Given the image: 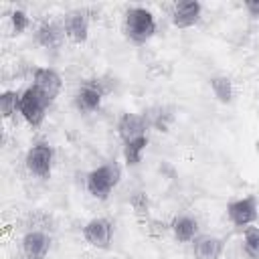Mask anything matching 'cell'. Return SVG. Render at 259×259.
<instances>
[{
    "label": "cell",
    "instance_id": "obj_1",
    "mask_svg": "<svg viewBox=\"0 0 259 259\" xmlns=\"http://www.w3.org/2000/svg\"><path fill=\"white\" fill-rule=\"evenodd\" d=\"M119 178H121V170H119V166L115 162L103 164V166H99V168L89 172V176H87V190H89L91 196L103 200L117 186Z\"/></svg>",
    "mask_w": 259,
    "mask_h": 259
},
{
    "label": "cell",
    "instance_id": "obj_5",
    "mask_svg": "<svg viewBox=\"0 0 259 259\" xmlns=\"http://www.w3.org/2000/svg\"><path fill=\"white\" fill-rule=\"evenodd\" d=\"M47 103H53L63 87V81H61V75L55 71V69H49V67H38L34 71V85H32Z\"/></svg>",
    "mask_w": 259,
    "mask_h": 259
},
{
    "label": "cell",
    "instance_id": "obj_9",
    "mask_svg": "<svg viewBox=\"0 0 259 259\" xmlns=\"http://www.w3.org/2000/svg\"><path fill=\"white\" fill-rule=\"evenodd\" d=\"M49 247H51V239L42 231H30L22 239V253L26 259H45Z\"/></svg>",
    "mask_w": 259,
    "mask_h": 259
},
{
    "label": "cell",
    "instance_id": "obj_6",
    "mask_svg": "<svg viewBox=\"0 0 259 259\" xmlns=\"http://www.w3.org/2000/svg\"><path fill=\"white\" fill-rule=\"evenodd\" d=\"M227 214H229V221L235 227H245L247 229L257 219V200L253 196L233 200V202L227 204Z\"/></svg>",
    "mask_w": 259,
    "mask_h": 259
},
{
    "label": "cell",
    "instance_id": "obj_10",
    "mask_svg": "<svg viewBox=\"0 0 259 259\" xmlns=\"http://www.w3.org/2000/svg\"><path fill=\"white\" fill-rule=\"evenodd\" d=\"M101 97H103V89H101L99 81H85L83 87L77 91L75 105L81 111H95L101 103Z\"/></svg>",
    "mask_w": 259,
    "mask_h": 259
},
{
    "label": "cell",
    "instance_id": "obj_13",
    "mask_svg": "<svg viewBox=\"0 0 259 259\" xmlns=\"http://www.w3.org/2000/svg\"><path fill=\"white\" fill-rule=\"evenodd\" d=\"M65 34L69 36V40L81 45L87 40V34H89V22L85 18L83 12H71L65 20Z\"/></svg>",
    "mask_w": 259,
    "mask_h": 259
},
{
    "label": "cell",
    "instance_id": "obj_18",
    "mask_svg": "<svg viewBox=\"0 0 259 259\" xmlns=\"http://www.w3.org/2000/svg\"><path fill=\"white\" fill-rule=\"evenodd\" d=\"M243 251L249 259H259V229L247 227L243 237Z\"/></svg>",
    "mask_w": 259,
    "mask_h": 259
},
{
    "label": "cell",
    "instance_id": "obj_7",
    "mask_svg": "<svg viewBox=\"0 0 259 259\" xmlns=\"http://www.w3.org/2000/svg\"><path fill=\"white\" fill-rule=\"evenodd\" d=\"M111 231H113V227L107 219H91L83 227V237L91 247L107 249L111 243Z\"/></svg>",
    "mask_w": 259,
    "mask_h": 259
},
{
    "label": "cell",
    "instance_id": "obj_4",
    "mask_svg": "<svg viewBox=\"0 0 259 259\" xmlns=\"http://www.w3.org/2000/svg\"><path fill=\"white\" fill-rule=\"evenodd\" d=\"M26 168L38 178H47L53 168V148L49 144H36L26 152Z\"/></svg>",
    "mask_w": 259,
    "mask_h": 259
},
{
    "label": "cell",
    "instance_id": "obj_20",
    "mask_svg": "<svg viewBox=\"0 0 259 259\" xmlns=\"http://www.w3.org/2000/svg\"><path fill=\"white\" fill-rule=\"evenodd\" d=\"M18 103H20V93H16V91H4L0 95V111H2V115L6 119L12 117L16 113V109H18Z\"/></svg>",
    "mask_w": 259,
    "mask_h": 259
},
{
    "label": "cell",
    "instance_id": "obj_22",
    "mask_svg": "<svg viewBox=\"0 0 259 259\" xmlns=\"http://www.w3.org/2000/svg\"><path fill=\"white\" fill-rule=\"evenodd\" d=\"M10 22H12V28H14L16 34H18V32H24V30L28 28V24H30L28 16H26L22 10H14V12L10 14Z\"/></svg>",
    "mask_w": 259,
    "mask_h": 259
},
{
    "label": "cell",
    "instance_id": "obj_17",
    "mask_svg": "<svg viewBox=\"0 0 259 259\" xmlns=\"http://www.w3.org/2000/svg\"><path fill=\"white\" fill-rule=\"evenodd\" d=\"M144 117H146V123L148 125H154L160 132H166L168 130V123L172 119V113H168L166 107H152L148 113H144Z\"/></svg>",
    "mask_w": 259,
    "mask_h": 259
},
{
    "label": "cell",
    "instance_id": "obj_15",
    "mask_svg": "<svg viewBox=\"0 0 259 259\" xmlns=\"http://www.w3.org/2000/svg\"><path fill=\"white\" fill-rule=\"evenodd\" d=\"M146 146H148V138H146V136L127 142V144L123 146V158H125V162H127L130 166H136V164L142 160V152L146 150Z\"/></svg>",
    "mask_w": 259,
    "mask_h": 259
},
{
    "label": "cell",
    "instance_id": "obj_12",
    "mask_svg": "<svg viewBox=\"0 0 259 259\" xmlns=\"http://www.w3.org/2000/svg\"><path fill=\"white\" fill-rule=\"evenodd\" d=\"M194 259H219L223 253V241L212 235H200L194 239Z\"/></svg>",
    "mask_w": 259,
    "mask_h": 259
},
{
    "label": "cell",
    "instance_id": "obj_19",
    "mask_svg": "<svg viewBox=\"0 0 259 259\" xmlns=\"http://www.w3.org/2000/svg\"><path fill=\"white\" fill-rule=\"evenodd\" d=\"M36 40H38V45H42L47 49L49 47H55L57 40H59V28L55 24H51V22L40 24V28L36 30Z\"/></svg>",
    "mask_w": 259,
    "mask_h": 259
},
{
    "label": "cell",
    "instance_id": "obj_14",
    "mask_svg": "<svg viewBox=\"0 0 259 259\" xmlns=\"http://www.w3.org/2000/svg\"><path fill=\"white\" fill-rule=\"evenodd\" d=\"M170 229H172V233H174L176 241H180V243H188V241L196 239L198 223H196L192 217H186V214H182V217H176V219L172 221Z\"/></svg>",
    "mask_w": 259,
    "mask_h": 259
},
{
    "label": "cell",
    "instance_id": "obj_11",
    "mask_svg": "<svg viewBox=\"0 0 259 259\" xmlns=\"http://www.w3.org/2000/svg\"><path fill=\"white\" fill-rule=\"evenodd\" d=\"M200 10H202L200 4L194 2V0L178 2V4L174 6V10H172V22H174V26H178V28H188V26L196 24L198 18H200Z\"/></svg>",
    "mask_w": 259,
    "mask_h": 259
},
{
    "label": "cell",
    "instance_id": "obj_16",
    "mask_svg": "<svg viewBox=\"0 0 259 259\" xmlns=\"http://www.w3.org/2000/svg\"><path fill=\"white\" fill-rule=\"evenodd\" d=\"M210 89H212L214 97L223 103H229L233 99V83H231L229 77H223V75L212 77L210 79Z\"/></svg>",
    "mask_w": 259,
    "mask_h": 259
},
{
    "label": "cell",
    "instance_id": "obj_2",
    "mask_svg": "<svg viewBox=\"0 0 259 259\" xmlns=\"http://www.w3.org/2000/svg\"><path fill=\"white\" fill-rule=\"evenodd\" d=\"M154 32H156V20L150 10H146L142 6H134L125 12V34L134 42L142 45Z\"/></svg>",
    "mask_w": 259,
    "mask_h": 259
},
{
    "label": "cell",
    "instance_id": "obj_23",
    "mask_svg": "<svg viewBox=\"0 0 259 259\" xmlns=\"http://www.w3.org/2000/svg\"><path fill=\"white\" fill-rule=\"evenodd\" d=\"M245 8L251 16H259V0H247L245 2Z\"/></svg>",
    "mask_w": 259,
    "mask_h": 259
},
{
    "label": "cell",
    "instance_id": "obj_8",
    "mask_svg": "<svg viewBox=\"0 0 259 259\" xmlns=\"http://www.w3.org/2000/svg\"><path fill=\"white\" fill-rule=\"evenodd\" d=\"M148 123H146V117L144 115H138V113H123L117 121V134L119 138L123 140V144L136 140V138H142L144 132H146Z\"/></svg>",
    "mask_w": 259,
    "mask_h": 259
},
{
    "label": "cell",
    "instance_id": "obj_3",
    "mask_svg": "<svg viewBox=\"0 0 259 259\" xmlns=\"http://www.w3.org/2000/svg\"><path fill=\"white\" fill-rule=\"evenodd\" d=\"M47 105H49V103L42 99V95H40L34 87H28L26 91L20 93L18 111H20V115L26 119V123L32 125V127H38V125L42 123Z\"/></svg>",
    "mask_w": 259,
    "mask_h": 259
},
{
    "label": "cell",
    "instance_id": "obj_21",
    "mask_svg": "<svg viewBox=\"0 0 259 259\" xmlns=\"http://www.w3.org/2000/svg\"><path fill=\"white\" fill-rule=\"evenodd\" d=\"M130 204L134 206V210H136V214H138L140 219L148 217V210H150V200H148V196H146L144 192H136V194L130 198Z\"/></svg>",
    "mask_w": 259,
    "mask_h": 259
}]
</instances>
